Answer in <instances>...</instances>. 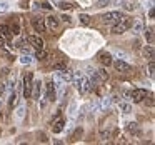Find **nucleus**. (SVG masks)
Returning <instances> with one entry per match:
<instances>
[{"instance_id": "obj_1", "label": "nucleus", "mask_w": 155, "mask_h": 145, "mask_svg": "<svg viewBox=\"0 0 155 145\" xmlns=\"http://www.w3.org/2000/svg\"><path fill=\"white\" fill-rule=\"evenodd\" d=\"M128 27H130V18L124 15V17H122L120 20H118L117 24H115L114 27H112V34H115V35H122Z\"/></svg>"}, {"instance_id": "obj_2", "label": "nucleus", "mask_w": 155, "mask_h": 145, "mask_svg": "<svg viewBox=\"0 0 155 145\" xmlns=\"http://www.w3.org/2000/svg\"><path fill=\"white\" fill-rule=\"evenodd\" d=\"M112 64H114L115 70H117V72H122V74H128V72L132 70L130 64H127L125 60H120V58H117V60L112 62Z\"/></svg>"}, {"instance_id": "obj_3", "label": "nucleus", "mask_w": 155, "mask_h": 145, "mask_svg": "<svg viewBox=\"0 0 155 145\" xmlns=\"http://www.w3.org/2000/svg\"><path fill=\"white\" fill-rule=\"evenodd\" d=\"M122 17H124V15H122L120 12H107V14L102 17V20H104L105 24H115V22H118Z\"/></svg>"}, {"instance_id": "obj_4", "label": "nucleus", "mask_w": 155, "mask_h": 145, "mask_svg": "<svg viewBox=\"0 0 155 145\" xmlns=\"http://www.w3.org/2000/svg\"><path fill=\"white\" fill-rule=\"evenodd\" d=\"M32 27H34L35 32H45V28H47V25H45V18L42 17H34L32 18Z\"/></svg>"}, {"instance_id": "obj_5", "label": "nucleus", "mask_w": 155, "mask_h": 145, "mask_svg": "<svg viewBox=\"0 0 155 145\" xmlns=\"http://www.w3.org/2000/svg\"><path fill=\"white\" fill-rule=\"evenodd\" d=\"M145 97H147V90H143V88H135V90L132 92L130 100H134V104H138V102H143Z\"/></svg>"}, {"instance_id": "obj_6", "label": "nucleus", "mask_w": 155, "mask_h": 145, "mask_svg": "<svg viewBox=\"0 0 155 145\" xmlns=\"http://www.w3.org/2000/svg\"><path fill=\"white\" fill-rule=\"evenodd\" d=\"M28 44H30L34 48H37V50H42V48H44V45H45L44 40H42L38 35H30V37H28Z\"/></svg>"}, {"instance_id": "obj_7", "label": "nucleus", "mask_w": 155, "mask_h": 145, "mask_svg": "<svg viewBox=\"0 0 155 145\" xmlns=\"http://www.w3.org/2000/svg\"><path fill=\"white\" fill-rule=\"evenodd\" d=\"M47 100H48V102L57 100V87L54 85V82L47 84Z\"/></svg>"}, {"instance_id": "obj_8", "label": "nucleus", "mask_w": 155, "mask_h": 145, "mask_svg": "<svg viewBox=\"0 0 155 145\" xmlns=\"http://www.w3.org/2000/svg\"><path fill=\"white\" fill-rule=\"evenodd\" d=\"M98 60H100V64L104 65V67H108V65H112V55L108 54V52H102L100 55H98Z\"/></svg>"}, {"instance_id": "obj_9", "label": "nucleus", "mask_w": 155, "mask_h": 145, "mask_svg": "<svg viewBox=\"0 0 155 145\" xmlns=\"http://www.w3.org/2000/svg\"><path fill=\"white\" fill-rule=\"evenodd\" d=\"M72 75H74V74H72L67 67L62 68V70H58V77L62 78V82H67V84H68V82H72Z\"/></svg>"}, {"instance_id": "obj_10", "label": "nucleus", "mask_w": 155, "mask_h": 145, "mask_svg": "<svg viewBox=\"0 0 155 145\" xmlns=\"http://www.w3.org/2000/svg\"><path fill=\"white\" fill-rule=\"evenodd\" d=\"M64 125H65V120H62V118L57 117V120H55L54 125H52V130H54V133H60V132L64 130Z\"/></svg>"}, {"instance_id": "obj_11", "label": "nucleus", "mask_w": 155, "mask_h": 145, "mask_svg": "<svg viewBox=\"0 0 155 145\" xmlns=\"http://www.w3.org/2000/svg\"><path fill=\"white\" fill-rule=\"evenodd\" d=\"M58 24H60V20H58V17H55V15L48 17L47 22H45V25H47L48 28H52V30H55V28L58 27Z\"/></svg>"}, {"instance_id": "obj_12", "label": "nucleus", "mask_w": 155, "mask_h": 145, "mask_svg": "<svg viewBox=\"0 0 155 145\" xmlns=\"http://www.w3.org/2000/svg\"><path fill=\"white\" fill-rule=\"evenodd\" d=\"M32 87H34V98L38 100V98H40V92H42V82L40 80L32 82Z\"/></svg>"}, {"instance_id": "obj_13", "label": "nucleus", "mask_w": 155, "mask_h": 145, "mask_svg": "<svg viewBox=\"0 0 155 145\" xmlns=\"http://www.w3.org/2000/svg\"><path fill=\"white\" fill-rule=\"evenodd\" d=\"M32 82H34V75H32V72H28L24 78V88H32Z\"/></svg>"}, {"instance_id": "obj_14", "label": "nucleus", "mask_w": 155, "mask_h": 145, "mask_svg": "<svg viewBox=\"0 0 155 145\" xmlns=\"http://www.w3.org/2000/svg\"><path fill=\"white\" fill-rule=\"evenodd\" d=\"M142 54H143L145 58L152 60V58H153V47H152V45H147V47L143 48V52H142Z\"/></svg>"}, {"instance_id": "obj_15", "label": "nucleus", "mask_w": 155, "mask_h": 145, "mask_svg": "<svg viewBox=\"0 0 155 145\" xmlns=\"http://www.w3.org/2000/svg\"><path fill=\"white\" fill-rule=\"evenodd\" d=\"M127 130L130 132V133L137 135L138 133V124H137V122H128V124H127Z\"/></svg>"}, {"instance_id": "obj_16", "label": "nucleus", "mask_w": 155, "mask_h": 145, "mask_svg": "<svg viewBox=\"0 0 155 145\" xmlns=\"http://www.w3.org/2000/svg\"><path fill=\"white\" fill-rule=\"evenodd\" d=\"M97 77L100 78V82H107L108 80V74L105 68H100V70H97Z\"/></svg>"}, {"instance_id": "obj_17", "label": "nucleus", "mask_w": 155, "mask_h": 145, "mask_svg": "<svg viewBox=\"0 0 155 145\" xmlns=\"http://www.w3.org/2000/svg\"><path fill=\"white\" fill-rule=\"evenodd\" d=\"M145 34V38H147L148 44H153V30L152 28H147V30H142Z\"/></svg>"}, {"instance_id": "obj_18", "label": "nucleus", "mask_w": 155, "mask_h": 145, "mask_svg": "<svg viewBox=\"0 0 155 145\" xmlns=\"http://www.w3.org/2000/svg\"><path fill=\"white\" fill-rule=\"evenodd\" d=\"M112 105V100H110V97H104L102 98V102H100V108L102 110H105V108H108Z\"/></svg>"}, {"instance_id": "obj_19", "label": "nucleus", "mask_w": 155, "mask_h": 145, "mask_svg": "<svg viewBox=\"0 0 155 145\" xmlns=\"http://www.w3.org/2000/svg\"><path fill=\"white\" fill-rule=\"evenodd\" d=\"M132 27H134V34H140V32L143 30V24H142L140 20H137L134 25H132Z\"/></svg>"}, {"instance_id": "obj_20", "label": "nucleus", "mask_w": 155, "mask_h": 145, "mask_svg": "<svg viewBox=\"0 0 155 145\" xmlns=\"http://www.w3.org/2000/svg\"><path fill=\"white\" fill-rule=\"evenodd\" d=\"M120 110L124 112V114H130V112H132V105L128 104V102H124V104H120Z\"/></svg>"}, {"instance_id": "obj_21", "label": "nucleus", "mask_w": 155, "mask_h": 145, "mask_svg": "<svg viewBox=\"0 0 155 145\" xmlns=\"http://www.w3.org/2000/svg\"><path fill=\"white\" fill-rule=\"evenodd\" d=\"M78 20H80V24H82V25H88V24H90V17H88L87 14H80Z\"/></svg>"}, {"instance_id": "obj_22", "label": "nucleus", "mask_w": 155, "mask_h": 145, "mask_svg": "<svg viewBox=\"0 0 155 145\" xmlns=\"http://www.w3.org/2000/svg\"><path fill=\"white\" fill-rule=\"evenodd\" d=\"M20 62H22L24 65H30V64H32V57H30L28 54H24V55L20 57Z\"/></svg>"}, {"instance_id": "obj_23", "label": "nucleus", "mask_w": 155, "mask_h": 145, "mask_svg": "<svg viewBox=\"0 0 155 145\" xmlns=\"http://www.w3.org/2000/svg\"><path fill=\"white\" fill-rule=\"evenodd\" d=\"M58 7H60L62 10H70L74 5H72L70 2H58Z\"/></svg>"}, {"instance_id": "obj_24", "label": "nucleus", "mask_w": 155, "mask_h": 145, "mask_svg": "<svg viewBox=\"0 0 155 145\" xmlns=\"http://www.w3.org/2000/svg\"><path fill=\"white\" fill-rule=\"evenodd\" d=\"M148 75H150V77H153V75H155V64H153V58L148 62Z\"/></svg>"}, {"instance_id": "obj_25", "label": "nucleus", "mask_w": 155, "mask_h": 145, "mask_svg": "<svg viewBox=\"0 0 155 145\" xmlns=\"http://www.w3.org/2000/svg\"><path fill=\"white\" fill-rule=\"evenodd\" d=\"M115 57L120 58V60H125V58H128V55H127V52H124V50H117L115 52Z\"/></svg>"}, {"instance_id": "obj_26", "label": "nucleus", "mask_w": 155, "mask_h": 145, "mask_svg": "<svg viewBox=\"0 0 155 145\" xmlns=\"http://www.w3.org/2000/svg\"><path fill=\"white\" fill-rule=\"evenodd\" d=\"M108 4H110V0H97V2H95V7L102 8V7H105V5H108Z\"/></svg>"}, {"instance_id": "obj_27", "label": "nucleus", "mask_w": 155, "mask_h": 145, "mask_svg": "<svg viewBox=\"0 0 155 145\" xmlns=\"http://www.w3.org/2000/svg\"><path fill=\"white\" fill-rule=\"evenodd\" d=\"M8 104H10V107L17 105V94H15V92H12V94H10V100H8Z\"/></svg>"}, {"instance_id": "obj_28", "label": "nucleus", "mask_w": 155, "mask_h": 145, "mask_svg": "<svg viewBox=\"0 0 155 145\" xmlns=\"http://www.w3.org/2000/svg\"><path fill=\"white\" fill-rule=\"evenodd\" d=\"M0 35H2V37H7L8 35V25H0Z\"/></svg>"}, {"instance_id": "obj_29", "label": "nucleus", "mask_w": 155, "mask_h": 145, "mask_svg": "<svg viewBox=\"0 0 155 145\" xmlns=\"http://www.w3.org/2000/svg\"><path fill=\"white\" fill-rule=\"evenodd\" d=\"M45 57H47V52H45L44 48H42V50H38L37 55H35V58H38V60H44Z\"/></svg>"}, {"instance_id": "obj_30", "label": "nucleus", "mask_w": 155, "mask_h": 145, "mask_svg": "<svg viewBox=\"0 0 155 145\" xmlns=\"http://www.w3.org/2000/svg\"><path fill=\"white\" fill-rule=\"evenodd\" d=\"M8 30H10V34H14V35H18V34H20V27H18L17 24H15V25H12V27L8 28Z\"/></svg>"}, {"instance_id": "obj_31", "label": "nucleus", "mask_w": 155, "mask_h": 145, "mask_svg": "<svg viewBox=\"0 0 155 145\" xmlns=\"http://www.w3.org/2000/svg\"><path fill=\"white\" fill-rule=\"evenodd\" d=\"M7 8H8V5L5 2H0V12H7Z\"/></svg>"}, {"instance_id": "obj_32", "label": "nucleus", "mask_w": 155, "mask_h": 145, "mask_svg": "<svg viewBox=\"0 0 155 145\" xmlns=\"http://www.w3.org/2000/svg\"><path fill=\"white\" fill-rule=\"evenodd\" d=\"M7 87H8V88H10V90H12V88H14V87H15V78H14V77H12V78H10V80H8V85H7Z\"/></svg>"}, {"instance_id": "obj_33", "label": "nucleus", "mask_w": 155, "mask_h": 145, "mask_svg": "<svg viewBox=\"0 0 155 145\" xmlns=\"http://www.w3.org/2000/svg\"><path fill=\"white\" fill-rule=\"evenodd\" d=\"M62 22H65V24H70V22H72V18L68 17V15H62Z\"/></svg>"}, {"instance_id": "obj_34", "label": "nucleus", "mask_w": 155, "mask_h": 145, "mask_svg": "<svg viewBox=\"0 0 155 145\" xmlns=\"http://www.w3.org/2000/svg\"><path fill=\"white\" fill-rule=\"evenodd\" d=\"M125 8H127V10H134V8H135V5H132L130 2H127V4H125Z\"/></svg>"}, {"instance_id": "obj_35", "label": "nucleus", "mask_w": 155, "mask_h": 145, "mask_svg": "<svg viewBox=\"0 0 155 145\" xmlns=\"http://www.w3.org/2000/svg\"><path fill=\"white\" fill-rule=\"evenodd\" d=\"M92 110L98 112V110H100V105H98V104H92Z\"/></svg>"}, {"instance_id": "obj_36", "label": "nucleus", "mask_w": 155, "mask_h": 145, "mask_svg": "<svg viewBox=\"0 0 155 145\" xmlns=\"http://www.w3.org/2000/svg\"><path fill=\"white\" fill-rule=\"evenodd\" d=\"M24 107H20V108H18V112H17V115H18V118H22V117H24Z\"/></svg>"}, {"instance_id": "obj_37", "label": "nucleus", "mask_w": 155, "mask_h": 145, "mask_svg": "<svg viewBox=\"0 0 155 145\" xmlns=\"http://www.w3.org/2000/svg\"><path fill=\"white\" fill-rule=\"evenodd\" d=\"M124 97L127 98V100H130V98H132V92H124Z\"/></svg>"}, {"instance_id": "obj_38", "label": "nucleus", "mask_w": 155, "mask_h": 145, "mask_svg": "<svg viewBox=\"0 0 155 145\" xmlns=\"http://www.w3.org/2000/svg\"><path fill=\"white\" fill-rule=\"evenodd\" d=\"M145 104H147V105H150V107L153 105V100H152V95H148V100H145Z\"/></svg>"}, {"instance_id": "obj_39", "label": "nucleus", "mask_w": 155, "mask_h": 145, "mask_svg": "<svg viewBox=\"0 0 155 145\" xmlns=\"http://www.w3.org/2000/svg\"><path fill=\"white\" fill-rule=\"evenodd\" d=\"M62 68H65L64 64H57V65H55V70H62Z\"/></svg>"}, {"instance_id": "obj_40", "label": "nucleus", "mask_w": 155, "mask_h": 145, "mask_svg": "<svg viewBox=\"0 0 155 145\" xmlns=\"http://www.w3.org/2000/svg\"><path fill=\"white\" fill-rule=\"evenodd\" d=\"M4 47H5V38L0 37V48H4Z\"/></svg>"}, {"instance_id": "obj_41", "label": "nucleus", "mask_w": 155, "mask_h": 145, "mask_svg": "<svg viewBox=\"0 0 155 145\" xmlns=\"http://www.w3.org/2000/svg\"><path fill=\"white\" fill-rule=\"evenodd\" d=\"M4 92H5V85H4V84H0V95L4 94Z\"/></svg>"}, {"instance_id": "obj_42", "label": "nucleus", "mask_w": 155, "mask_h": 145, "mask_svg": "<svg viewBox=\"0 0 155 145\" xmlns=\"http://www.w3.org/2000/svg\"><path fill=\"white\" fill-rule=\"evenodd\" d=\"M148 17L153 18V8H152V7H150V12H148Z\"/></svg>"}, {"instance_id": "obj_43", "label": "nucleus", "mask_w": 155, "mask_h": 145, "mask_svg": "<svg viewBox=\"0 0 155 145\" xmlns=\"http://www.w3.org/2000/svg\"><path fill=\"white\" fill-rule=\"evenodd\" d=\"M0 120H2V114H0Z\"/></svg>"}, {"instance_id": "obj_44", "label": "nucleus", "mask_w": 155, "mask_h": 145, "mask_svg": "<svg viewBox=\"0 0 155 145\" xmlns=\"http://www.w3.org/2000/svg\"><path fill=\"white\" fill-rule=\"evenodd\" d=\"M0 105H2V100H0Z\"/></svg>"}]
</instances>
